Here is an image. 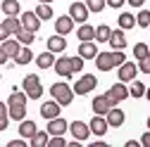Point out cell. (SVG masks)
<instances>
[{
  "mask_svg": "<svg viewBox=\"0 0 150 147\" xmlns=\"http://www.w3.org/2000/svg\"><path fill=\"white\" fill-rule=\"evenodd\" d=\"M24 145H26L24 140H12V142H10V147H24Z\"/></svg>",
  "mask_w": 150,
  "mask_h": 147,
  "instance_id": "46",
  "label": "cell"
},
{
  "mask_svg": "<svg viewBox=\"0 0 150 147\" xmlns=\"http://www.w3.org/2000/svg\"><path fill=\"white\" fill-rule=\"evenodd\" d=\"M0 114H7V104L5 102H0Z\"/></svg>",
  "mask_w": 150,
  "mask_h": 147,
  "instance_id": "48",
  "label": "cell"
},
{
  "mask_svg": "<svg viewBox=\"0 0 150 147\" xmlns=\"http://www.w3.org/2000/svg\"><path fill=\"white\" fill-rule=\"evenodd\" d=\"M105 119H107V126H112V128H119V126L124 123L126 114L122 112V109H117V107H110V109H107V114H105Z\"/></svg>",
  "mask_w": 150,
  "mask_h": 147,
  "instance_id": "12",
  "label": "cell"
},
{
  "mask_svg": "<svg viewBox=\"0 0 150 147\" xmlns=\"http://www.w3.org/2000/svg\"><path fill=\"white\" fill-rule=\"evenodd\" d=\"M5 38H10V33H7V29H5V24H0V43H3Z\"/></svg>",
  "mask_w": 150,
  "mask_h": 147,
  "instance_id": "42",
  "label": "cell"
},
{
  "mask_svg": "<svg viewBox=\"0 0 150 147\" xmlns=\"http://www.w3.org/2000/svg\"><path fill=\"white\" fill-rule=\"evenodd\" d=\"M69 133L76 138V140H88V135H91V128H88V123H83V121H71L69 123Z\"/></svg>",
  "mask_w": 150,
  "mask_h": 147,
  "instance_id": "7",
  "label": "cell"
},
{
  "mask_svg": "<svg viewBox=\"0 0 150 147\" xmlns=\"http://www.w3.org/2000/svg\"><path fill=\"white\" fill-rule=\"evenodd\" d=\"M117 22H119V29H122V31H129V29H134V26H136V17H134V14H129V12H122Z\"/></svg>",
  "mask_w": 150,
  "mask_h": 147,
  "instance_id": "24",
  "label": "cell"
},
{
  "mask_svg": "<svg viewBox=\"0 0 150 147\" xmlns=\"http://www.w3.org/2000/svg\"><path fill=\"white\" fill-rule=\"evenodd\" d=\"M148 48H150V45H148Z\"/></svg>",
  "mask_w": 150,
  "mask_h": 147,
  "instance_id": "52",
  "label": "cell"
},
{
  "mask_svg": "<svg viewBox=\"0 0 150 147\" xmlns=\"http://www.w3.org/2000/svg\"><path fill=\"white\" fill-rule=\"evenodd\" d=\"M19 22H22V29L33 31V33L41 29V19L36 17V12H24V14H19Z\"/></svg>",
  "mask_w": 150,
  "mask_h": 147,
  "instance_id": "10",
  "label": "cell"
},
{
  "mask_svg": "<svg viewBox=\"0 0 150 147\" xmlns=\"http://www.w3.org/2000/svg\"><path fill=\"white\" fill-rule=\"evenodd\" d=\"M69 17H71L74 22L86 24L88 22V7H86V3H71L69 5Z\"/></svg>",
  "mask_w": 150,
  "mask_h": 147,
  "instance_id": "6",
  "label": "cell"
},
{
  "mask_svg": "<svg viewBox=\"0 0 150 147\" xmlns=\"http://www.w3.org/2000/svg\"><path fill=\"white\" fill-rule=\"evenodd\" d=\"M129 95H131V97H143V95H145V85L134 78V83H131V88H129Z\"/></svg>",
  "mask_w": 150,
  "mask_h": 147,
  "instance_id": "33",
  "label": "cell"
},
{
  "mask_svg": "<svg viewBox=\"0 0 150 147\" xmlns=\"http://www.w3.org/2000/svg\"><path fill=\"white\" fill-rule=\"evenodd\" d=\"M0 48H3L5 55H7V57H12V60H14L17 55H19V50H22V48H19V41H10V38H5Z\"/></svg>",
  "mask_w": 150,
  "mask_h": 147,
  "instance_id": "22",
  "label": "cell"
},
{
  "mask_svg": "<svg viewBox=\"0 0 150 147\" xmlns=\"http://www.w3.org/2000/svg\"><path fill=\"white\" fill-rule=\"evenodd\" d=\"M38 128H36V123L33 121H26V119H22L19 121V135H24V138H31Z\"/></svg>",
  "mask_w": 150,
  "mask_h": 147,
  "instance_id": "26",
  "label": "cell"
},
{
  "mask_svg": "<svg viewBox=\"0 0 150 147\" xmlns=\"http://www.w3.org/2000/svg\"><path fill=\"white\" fill-rule=\"evenodd\" d=\"M136 24H138V26H143V29H145V26H150V12H148V10H141V12H138Z\"/></svg>",
  "mask_w": 150,
  "mask_h": 147,
  "instance_id": "36",
  "label": "cell"
},
{
  "mask_svg": "<svg viewBox=\"0 0 150 147\" xmlns=\"http://www.w3.org/2000/svg\"><path fill=\"white\" fill-rule=\"evenodd\" d=\"M24 93L31 97V100H38L43 95V85H41V78L36 76V74H29V76H24Z\"/></svg>",
  "mask_w": 150,
  "mask_h": 147,
  "instance_id": "3",
  "label": "cell"
},
{
  "mask_svg": "<svg viewBox=\"0 0 150 147\" xmlns=\"http://www.w3.org/2000/svg\"><path fill=\"white\" fill-rule=\"evenodd\" d=\"M76 36H79V41H96V29H93V26L86 22V24H81V26H79Z\"/></svg>",
  "mask_w": 150,
  "mask_h": 147,
  "instance_id": "23",
  "label": "cell"
},
{
  "mask_svg": "<svg viewBox=\"0 0 150 147\" xmlns=\"http://www.w3.org/2000/svg\"><path fill=\"white\" fill-rule=\"evenodd\" d=\"M31 147H48V131L43 133V131H36L31 138Z\"/></svg>",
  "mask_w": 150,
  "mask_h": 147,
  "instance_id": "27",
  "label": "cell"
},
{
  "mask_svg": "<svg viewBox=\"0 0 150 147\" xmlns=\"http://www.w3.org/2000/svg\"><path fill=\"white\" fill-rule=\"evenodd\" d=\"M105 97L110 100V104H112V107H117L122 100H126V97H129V90H126V85L119 81V83H115V85H112L107 93H105Z\"/></svg>",
  "mask_w": 150,
  "mask_h": 147,
  "instance_id": "5",
  "label": "cell"
},
{
  "mask_svg": "<svg viewBox=\"0 0 150 147\" xmlns=\"http://www.w3.org/2000/svg\"><path fill=\"white\" fill-rule=\"evenodd\" d=\"M138 69H141L143 74H150V55L143 57V60H138Z\"/></svg>",
  "mask_w": 150,
  "mask_h": 147,
  "instance_id": "40",
  "label": "cell"
},
{
  "mask_svg": "<svg viewBox=\"0 0 150 147\" xmlns=\"http://www.w3.org/2000/svg\"><path fill=\"white\" fill-rule=\"evenodd\" d=\"M14 36H17V41H19L22 45H31V43L36 41V33H33V31H26V29H19Z\"/></svg>",
  "mask_w": 150,
  "mask_h": 147,
  "instance_id": "28",
  "label": "cell"
},
{
  "mask_svg": "<svg viewBox=\"0 0 150 147\" xmlns=\"http://www.w3.org/2000/svg\"><path fill=\"white\" fill-rule=\"evenodd\" d=\"M96 85H98V78L93 76V74H83V76L74 83V93L76 95H86V93H91V90H96Z\"/></svg>",
  "mask_w": 150,
  "mask_h": 147,
  "instance_id": "4",
  "label": "cell"
},
{
  "mask_svg": "<svg viewBox=\"0 0 150 147\" xmlns=\"http://www.w3.org/2000/svg\"><path fill=\"white\" fill-rule=\"evenodd\" d=\"M126 3H129V5H131V7H141V5H143V3H145V0H126Z\"/></svg>",
  "mask_w": 150,
  "mask_h": 147,
  "instance_id": "45",
  "label": "cell"
},
{
  "mask_svg": "<svg viewBox=\"0 0 150 147\" xmlns=\"http://www.w3.org/2000/svg\"><path fill=\"white\" fill-rule=\"evenodd\" d=\"M105 3H107L110 7H122V5L126 3V0H105Z\"/></svg>",
  "mask_w": 150,
  "mask_h": 147,
  "instance_id": "43",
  "label": "cell"
},
{
  "mask_svg": "<svg viewBox=\"0 0 150 147\" xmlns=\"http://www.w3.org/2000/svg\"><path fill=\"white\" fill-rule=\"evenodd\" d=\"M48 147H67V142L62 135H52V138H48Z\"/></svg>",
  "mask_w": 150,
  "mask_h": 147,
  "instance_id": "39",
  "label": "cell"
},
{
  "mask_svg": "<svg viewBox=\"0 0 150 147\" xmlns=\"http://www.w3.org/2000/svg\"><path fill=\"white\" fill-rule=\"evenodd\" d=\"M105 5H107L105 0H88V3H86L88 12H103V7H105Z\"/></svg>",
  "mask_w": 150,
  "mask_h": 147,
  "instance_id": "37",
  "label": "cell"
},
{
  "mask_svg": "<svg viewBox=\"0 0 150 147\" xmlns=\"http://www.w3.org/2000/svg\"><path fill=\"white\" fill-rule=\"evenodd\" d=\"M3 24H5L7 33H17V31L22 29V22H19V17H7V19H5Z\"/></svg>",
  "mask_w": 150,
  "mask_h": 147,
  "instance_id": "32",
  "label": "cell"
},
{
  "mask_svg": "<svg viewBox=\"0 0 150 147\" xmlns=\"http://www.w3.org/2000/svg\"><path fill=\"white\" fill-rule=\"evenodd\" d=\"M10 123V114H0V131H5Z\"/></svg>",
  "mask_w": 150,
  "mask_h": 147,
  "instance_id": "41",
  "label": "cell"
},
{
  "mask_svg": "<svg viewBox=\"0 0 150 147\" xmlns=\"http://www.w3.org/2000/svg\"><path fill=\"white\" fill-rule=\"evenodd\" d=\"M7 60H10V57H7V55H5V50H3V48H0V64H5Z\"/></svg>",
  "mask_w": 150,
  "mask_h": 147,
  "instance_id": "47",
  "label": "cell"
},
{
  "mask_svg": "<svg viewBox=\"0 0 150 147\" xmlns=\"http://www.w3.org/2000/svg\"><path fill=\"white\" fill-rule=\"evenodd\" d=\"M79 55H81L83 60H96V55H98L96 41H81V45H79Z\"/></svg>",
  "mask_w": 150,
  "mask_h": 147,
  "instance_id": "15",
  "label": "cell"
},
{
  "mask_svg": "<svg viewBox=\"0 0 150 147\" xmlns=\"http://www.w3.org/2000/svg\"><path fill=\"white\" fill-rule=\"evenodd\" d=\"M71 29H74V19H71L69 14H62V17H57V22H55V31H57L60 36H67Z\"/></svg>",
  "mask_w": 150,
  "mask_h": 147,
  "instance_id": "14",
  "label": "cell"
},
{
  "mask_svg": "<svg viewBox=\"0 0 150 147\" xmlns=\"http://www.w3.org/2000/svg\"><path fill=\"white\" fill-rule=\"evenodd\" d=\"M69 62H71V71L76 74V71H81V69H83V62H86V60L81 57V55H76V57H69Z\"/></svg>",
  "mask_w": 150,
  "mask_h": 147,
  "instance_id": "38",
  "label": "cell"
},
{
  "mask_svg": "<svg viewBox=\"0 0 150 147\" xmlns=\"http://www.w3.org/2000/svg\"><path fill=\"white\" fill-rule=\"evenodd\" d=\"M67 128H69V123L64 119H60V116L48 119V135H64Z\"/></svg>",
  "mask_w": 150,
  "mask_h": 147,
  "instance_id": "11",
  "label": "cell"
},
{
  "mask_svg": "<svg viewBox=\"0 0 150 147\" xmlns=\"http://www.w3.org/2000/svg\"><path fill=\"white\" fill-rule=\"evenodd\" d=\"M64 48H67V41H64V36L55 33V36H50V38H48V50H50V52H62Z\"/></svg>",
  "mask_w": 150,
  "mask_h": 147,
  "instance_id": "17",
  "label": "cell"
},
{
  "mask_svg": "<svg viewBox=\"0 0 150 147\" xmlns=\"http://www.w3.org/2000/svg\"><path fill=\"white\" fill-rule=\"evenodd\" d=\"M36 64H38V69H50L55 64V52H50V50L41 52L38 57H36Z\"/></svg>",
  "mask_w": 150,
  "mask_h": 147,
  "instance_id": "19",
  "label": "cell"
},
{
  "mask_svg": "<svg viewBox=\"0 0 150 147\" xmlns=\"http://www.w3.org/2000/svg\"><path fill=\"white\" fill-rule=\"evenodd\" d=\"M126 62V55L122 50H115V52H98L96 55V66L100 71H110V69H115L119 64Z\"/></svg>",
  "mask_w": 150,
  "mask_h": 147,
  "instance_id": "1",
  "label": "cell"
},
{
  "mask_svg": "<svg viewBox=\"0 0 150 147\" xmlns=\"http://www.w3.org/2000/svg\"><path fill=\"white\" fill-rule=\"evenodd\" d=\"M38 3H48V5H50V3H52V0H38Z\"/></svg>",
  "mask_w": 150,
  "mask_h": 147,
  "instance_id": "50",
  "label": "cell"
},
{
  "mask_svg": "<svg viewBox=\"0 0 150 147\" xmlns=\"http://www.w3.org/2000/svg\"><path fill=\"white\" fill-rule=\"evenodd\" d=\"M31 60H33V52H31V48H29V45H26V48H22V50H19V55L14 57V62H17V64H29Z\"/></svg>",
  "mask_w": 150,
  "mask_h": 147,
  "instance_id": "30",
  "label": "cell"
},
{
  "mask_svg": "<svg viewBox=\"0 0 150 147\" xmlns=\"http://www.w3.org/2000/svg\"><path fill=\"white\" fill-rule=\"evenodd\" d=\"M145 97H148V100H150V88H145Z\"/></svg>",
  "mask_w": 150,
  "mask_h": 147,
  "instance_id": "49",
  "label": "cell"
},
{
  "mask_svg": "<svg viewBox=\"0 0 150 147\" xmlns=\"http://www.w3.org/2000/svg\"><path fill=\"white\" fill-rule=\"evenodd\" d=\"M0 7H3V12L7 17H19V10H22L17 0H3V5H0Z\"/></svg>",
  "mask_w": 150,
  "mask_h": 147,
  "instance_id": "25",
  "label": "cell"
},
{
  "mask_svg": "<svg viewBox=\"0 0 150 147\" xmlns=\"http://www.w3.org/2000/svg\"><path fill=\"white\" fill-rule=\"evenodd\" d=\"M36 17H38L41 22L52 19V7H50L48 3H38V7H36Z\"/></svg>",
  "mask_w": 150,
  "mask_h": 147,
  "instance_id": "29",
  "label": "cell"
},
{
  "mask_svg": "<svg viewBox=\"0 0 150 147\" xmlns=\"http://www.w3.org/2000/svg\"><path fill=\"white\" fill-rule=\"evenodd\" d=\"M110 33H112V29H110L107 24H100V26L96 29V41H100V43H107V41H110Z\"/></svg>",
  "mask_w": 150,
  "mask_h": 147,
  "instance_id": "31",
  "label": "cell"
},
{
  "mask_svg": "<svg viewBox=\"0 0 150 147\" xmlns=\"http://www.w3.org/2000/svg\"><path fill=\"white\" fill-rule=\"evenodd\" d=\"M112 48H115V50H124L126 48V38H124V31L119 29V31H112L110 33V41H107Z\"/></svg>",
  "mask_w": 150,
  "mask_h": 147,
  "instance_id": "18",
  "label": "cell"
},
{
  "mask_svg": "<svg viewBox=\"0 0 150 147\" xmlns=\"http://www.w3.org/2000/svg\"><path fill=\"white\" fill-rule=\"evenodd\" d=\"M55 71H57V76H62V78H69L71 76V62H69V57H60V60H55Z\"/></svg>",
  "mask_w": 150,
  "mask_h": 147,
  "instance_id": "13",
  "label": "cell"
},
{
  "mask_svg": "<svg viewBox=\"0 0 150 147\" xmlns=\"http://www.w3.org/2000/svg\"><path fill=\"white\" fill-rule=\"evenodd\" d=\"M136 74H138V64L124 62V64H119V76H117V78H119L122 83H126V81H134Z\"/></svg>",
  "mask_w": 150,
  "mask_h": 147,
  "instance_id": "8",
  "label": "cell"
},
{
  "mask_svg": "<svg viewBox=\"0 0 150 147\" xmlns=\"http://www.w3.org/2000/svg\"><path fill=\"white\" fill-rule=\"evenodd\" d=\"M148 55H150V48H148L145 43L134 45V57H136V60H143V57H148Z\"/></svg>",
  "mask_w": 150,
  "mask_h": 147,
  "instance_id": "35",
  "label": "cell"
},
{
  "mask_svg": "<svg viewBox=\"0 0 150 147\" xmlns=\"http://www.w3.org/2000/svg\"><path fill=\"white\" fill-rule=\"evenodd\" d=\"M112 104H110V100L105 97V95H100V97H93V112L96 114H107V109H110Z\"/></svg>",
  "mask_w": 150,
  "mask_h": 147,
  "instance_id": "21",
  "label": "cell"
},
{
  "mask_svg": "<svg viewBox=\"0 0 150 147\" xmlns=\"http://www.w3.org/2000/svg\"><path fill=\"white\" fill-rule=\"evenodd\" d=\"M141 145H143V147H150V131H148V133L141 138Z\"/></svg>",
  "mask_w": 150,
  "mask_h": 147,
  "instance_id": "44",
  "label": "cell"
},
{
  "mask_svg": "<svg viewBox=\"0 0 150 147\" xmlns=\"http://www.w3.org/2000/svg\"><path fill=\"white\" fill-rule=\"evenodd\" d=\"M26 100H29L26 93H19V90H14V93L10 95V100H7V104H26Z\"/></svg>",
  "mask_w": 150,
  "mask_h": 147,
  "instance_id": "34",
  "label": "cell"
},
{
  "mask_svg": "<svg viewBox=\"0 0 150 147\" xmlns=\"http://www.w3.org/2000/svg\"><path fill=\"white\" fill-rule=\"evenodd\" d=\"M88 128H91V135H105L110 126H107V119H105L103 114H96V116L91 119Z\"/></svg>",
  "mask_w": 150,
  "mask_h": 147,
  "instance_id": "9",
  "label": "cell"
},
{
  "mask_svg": "<svg viewBox=\"0 0 150 147\" xmlns=\"http://www.w3.org/2000/svg\"><path fill=\"white\" fill-rule=\"evenodd\" d=\"M50 95L55 97V102H60V107H67L74 100V90L67 83H52L50 85Z\"/></svg>",
  "mask_w": 150,
  "mask_h": 147,
  "instance_id": "2",
  "label": "cell"
},
{
  "mask_svg": "<svg viewBox=\"0 0 150 147\" xmlns=\"http://www.w3.org/2000/svg\"><path fill=\"white\" fill-rule=\"evenodd\" d=\"M41 116H43V119H55V116H60V102H55V100L43 102V104H41Z\"/></svg>",
  "mask_w": 150,
  "mask_h": 147,
  "instance_id": "16",
  "label": "cell"
},
{
  "mask_svg": "<svg viewBox=\"0 0 150 147\" xmlns=\"http://www.w3.org/2000/svg\"><path fill=\"white\" fill-rule=\"evenodd\" d=\"M148 131H150V116H148Z\"/></svg>",
  "mask_w": 150,
  "mask_h": 147,
  "instance_id": "51",
  "label": "cell"
},
{
  "mask_svg": "<svg viewBox=\"0 0 150 147\" xmlns=\"http://www.w3.org/2000/svg\"><path fill=\"white\" fill-rule=\"evenodd\" d=\"M7 114L12 121H22L26 116V104H7Z\"/></svg>",
  "mask_w": 150,
  "mask_h": 147,
  "instance_id": "20",
  "label": "cell"
}]
</instances>
